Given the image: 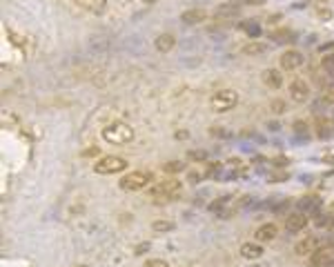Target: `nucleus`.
<instances>
[{
    "label": "nucleus",
    "instance_id": "f257e3e1",
    "mask_svg": "<svg viewBox=\"0 0 334 267\" xmlns=\"http://www.w3.org/2000/svg\"><path fill=\"white\" fill-rule=\"evenodd\" d=\"M134 130H132V125H127V123L123 121H114L109 123V125L103 127V132H100V138H103L105 142H109V145H127V142L134 140Z\"/></svg>",
    "mask_w": 334,
    "mask_h": 267
},
{
    "label": "nucleus",
    "instance_id": "f03ea898",
    "mask_svg": "<svg viewBox=\"0 0 334 267\" xmlns=\"http://www.w3.org/2000/svg\"><path fill=\"white\" fill-rule=\"evenodd\" d=\"M149 196H152L158 205L169 202V200H176L178 196H181V183L178 181H163V183H158V185L149 187Z\"/></svg>",
    "mask_w": 334,
    "mask_h": 267
},
{
    "label": "nucleus",
    "instance_id": "7ed1b4c3",
    "mask_svg": "<svg viewBox=\"0 0 334 267\" xmlns=\"http://www.w3.org/2000/svg\"><path fill=\"white\" fill-rule=\"evenodd\" d=\"M125 169H130V165H127V160L123 158V156H103V158L96 160L94 165V172L98 174V176H109V174H121L125 172Z\"/></svg>",
    "mask_w": 334,
    "mask_h": 267
},
{
    "label": "nucleus",
    "instance_id": "20e7f679",
    "mask_svg": "<svg viewBox=\"0 0 334 267\" xmlns=\"http://www.w3.org/2000/svg\"><path fill=\"white\" fill-rule=\"evenodd\" d=\"M209 105L216 114H225L239 105V94L234 89H218L216 94L209 98Z\"/></svg>",
    "mask_w": 334,
    "mask_h": 267
},
{
    "label": "nucleus",
    "instance_id": "39448f33",
    "mask_svg": "<svg viewBox=\"0 0 334 267\" xmlns=\"http://www.w3.org/2000/svg\"><path fill=\"white\" fill-rule=\"evenodd\" d=\"M152 183V174L149 172H127L125 176L121 178L118 187L123 192H140Z\"/></svg>",
    "mask_w": 334,
    "mask_h": 267
},
{
    "label": "nucleus",
    "instance_id": "423d86ee",
    "mask_svg": "<svg viewBox=\"0 0 334 267\" xmlns=\"http://www.w3.org/2000/svg\"><path fill=\"white\" fill-rule=\"evenodd\" d=\"M287 91H290V98L294 100V103H308L310 100V85L303 80V78H294V80L290 82V87H287Z\"/></svg>",
    "mask_w": 334,
    "mask_h": 267
},
{
    "label": "nucleus",
    "instance_id": "0eeeda50",
    "mask_svg": "<svg viewBox=\"0 0 334 267\" xmlns=\"http://www.w3.org/2000/svg\"><path fill=\"white\" fill-rule=\"evenodd\" d=\"M278 63H281L283 71H294V69H299L305 63V56L301 52H296V49H287V52L281 54Z\"/></svg>",
    "mask_w": 334,
    "mask_h": 267
},
{
    "label": "nucleus",
    "instance_id": "6e6552de",
    "mask_svg": "<svg viewBox=\"0 0 334 267\" xmlns=\"http://www.w3.org/2000/svg\"><path fill=\"white\" fill-rule=\"evenodd\" d=\"M310 223V216L303 214V211H294V214H290L285 218V232L287 234H299L303 232L305 227H308Z\"/></svg>",
    "mask_w": 334,
    "mask_h": 267
},
{
    "label": "nucleus",
    "instance_id": "1a4fd4ad",
    "mask_svg": "<svg viewBox=\"0 0 334 267\" xmlns=\"http://www.w3.org/2000/svg\"><path fill=\"white\" fill-rule=\"evenodd\" d=\"M205 18H207V11L200 7H192V9H185V11L181 13V22L187 27H194L199 25V22H203Z\"/></svg>",
    "mask_w": 334,
    "mask_h": 267
},
{
    "label": "nucleus",
    "instance_id": "9d476101",
    "mask_svg": "<svg viewBox=\"0 0 334 267\" xmlns=\"http://www.w3.org/2000/svg\"><path fill=\"white\" fill-rule=\"evenodd\" d=\"M276 234H278V229H276V225L274 223H263L259 229L254 232V241L256 243H272L274 238H276Z\"/></svg>",
    "mask_w": 334,
    "mask_h": 267
},
{
    "label": "nucleus",
    "instance_id": "9b49d317",
    "mask_svg": "<svg viewBox=\"0 0 334 267\" xmlns=\"http://www.w3.org/2000/svg\"><path fill=\"white\" fill-rule=\"evenodd\" d=\"M319 205H321V199H319L317 194H308L296 202V211H303V214H319Z\"/></svg>",
    "mask_w": 334,
    "mask_h": 267
},
{
    "label": "nucleus",
    "instance_id": "f8f14e48",
    "mask_svg": "<svg viewBox=\"0 0 334 267\" xmlns=\"http://www.w3.org/2000/svg\"><path fill=\"white\" fill-rule=\"evenodd\" d=\"M317 247H319V238L317 236H305L303 241H299L294 245V252L299 256H312L314 252H317Z\"/></svg>",
    "mask_w": 334,
    "mask_h": 267
},
{
    "label": "nucleus",
    "instance_id": "ddd939ff",
    "mask_svg": "<svg viewBox=\"0 0 334 267\" xmlns=\"http://www.w3.org/2000/svg\"><path fill=\"white\" fill-rule=\"evenodd\" d=\"M261 80H263V85L269 87V89H278V87H283V73L278 71V69H265V71L261 73Z\"/></svg>",
    "mask_w": 334,
    "mask_h": 267
},
{
    "label": "nucleus",
    "instance_id": "4468645a",
    "mask_svg": "<svg viewBox=\"0 0 334 267\" xmlns=\"http://www.w3.org/2000/svg\"><path fill=\"white\" fill-rule=\"evenodd\" d=\"M241 256H243L245 261H259L261 256H263V245H261V243H243V245H241Z\"/></svg>",
    "mask_w": 334,
    "mask_h": 267
},
{
    "label": "nucleus",
    "instance_id": "2eb2a0df",
    "mask_svg": "<svg viewBox=\"0 0 334 267\" xmlns=\"http://www.w3.org/2000/svg\"><path fill=\"white\" fill-rule=\"evenodd\" d=\"M74 2L78 4L80 9H85V11H89V13H96V16L105 13V9H107V0H74Z\"/></svg>",
    "mask_w": 334,
    "mask_h": 267
},
{
    "label": "nucleus",
    "instance_id": "dca6fc26",
    "mask_svg": "<svg viewBox=\"0 0 334 267\" xmlns=\"http://www.w3.org/2000/svg\"><path fill=\"white\" fill-rule=\"evenodd\" d=\"M154 47H156V52H161V54H167V52H172L174 47H176V36L174 34H161V36H156V40H154Z\"/></svg>",
    "mask_w": 334,
    "mask_h": 267
},
{
    "label": "nucleus",
    "instance_id": "f3484780",
    "mask_svg": "<svg viewBox=\"0 0 334 267\" xmlns=\"http://www.w3.org/2000/svg\"><path fill=\"white\" fill-rule=\"evenodd\" d=\"M332 132H334V121H330V118H317V134L319 138H332Z\"/></svg>",
    "mask_w": 334,
    "mask_h": 267
},
{
    "label": "nucleus",
    "instance_id": "a211bd4d",
    "mask_svg": "<svg viewBox=\"0 0 334 267\" xmlns=\"http://www.w3.org/2000/svg\"><path fill=\"white\" fill-rule=\"evenodd\" d=\"M334 259V254H332V252L330 250H317V252H314V254H312V259H310V267H323V265H326L328 263V261H332Z\"/></svg>",
    "mask_w": 334,
    "mask_h": 267
},
{
    "label": "nucleus",
    "instance_id": "6ab92c4d",
    "mask_svg": "<svg viewBox=\"0 0 334 267\" xmlns=\"http://www.w3.org/2000/svg\"><path fill=\"white\" fill-rule=\"evenodd\" d=\"M214 16L218 18V20H225V18H236L239 16V7L236 4H221V7L216 9V13Z\"/></svg>",
    "mask_w": 334,
    "mask_h": 267
},
{
    "label": "nucleus",
    "instance_id": "aec40b11",
    "mask_svg": "<svg viewBox=\"0 0 334 267\" xmlns=\"http://www.w3.org/2000/svg\"><path fill=\"white\" fill-rule=\"evenodd\" d=\"M269 40L272 43H287V40L292 38V31L287 29V27H278V29H272L269 31Z\"/></svg>",
    "mask_w": 334,
    "mask_h": 267
},
{
    "label": "nucleus",
    "instance_id": "412c9836",
    "mask_svg": "<svg viewBox=\"0 0 334 267\" xmlns=\"http://www.w3.org/2000/svg\"><path fill=\"white\" fill-rule=\"evenodd\" d=\"M241 29H243L245 34L250 36V38H261V36H263V29L259 27V22L245 20V22H241Z\"/></svg>",
    "mask_w": 334,
    "mask_h": 267
},
{
    "label": "nucleus",
    "instance_id": "4be33fe9",
    "mask_svg": "<svg viewBox=\"0 0 334 267\" xmlns=\"http://www.w3.org/2000/svg\"><path fill=\"white\" fill-rule=\"evenodd\" d=\"M152 229H154L156 234L174 232V229H176V223H174V220H154V223H152Z\"/></svg>",
    "mask_w": 334,
    "mask_h": 267
},
{
    "label": "nucleus",
    "instance_id": "5701e85b",
    "mask_svg": "<svg viewBox=\"0 0 334 267\" xmlns=\"http://www.w3.org/2000/svg\"><path fill=\"white\" fill-rule=\"evenodd\" d=\"M187 165L183 163V160H167V163H163V172L165 174H178V172H185Z\"/></svg>",
    "mask_w": 334,
    "mask_h": 267
},
{
    "label": "nucleus",
    "instance_id": "b1692460",
    "mask_svg": "<svg viewBox=\"0 0 334 267\" xmlns=\"http://www.w3.org/2000/svg\"><path fill=\"white\" fill-rule=\"evenodd\" d=\"M265 49H267V45H263V43H250V45H245L243 47V54L245 56H261V54L265 52Z\"/></svg>",
    "mask_w": 334,
    "mask_h": 267
},
{
    "label": "nucleus",
    "instance_id": "393cba45",
    "mask_svg": "<svg viewBox=\"0 0 334 267\" xmlns=\"http://www.w3.org/2000/svg\"><path fill=\"white\" fill-rule=\"evenodd\" d=\"M187 158L194 160V163H205V160L209 158V151H205V149H192V151H187Z\"/></svg>",
    "mask_w": 334,
    "mask_h": 267
},
{
    "label": "nucleus",
    "instance_id": "a878e982",
    "mask_svg": "<svg viewBox=\"0 0 334 267\" xmlns=\"http://www.w3.org/2000/svg\"><path fill=\"white\" fill-rule=\"evenodd\" d=\"M234 200V196H221V199H216V200H212V205H209V211H221L223 207H227V202H232Z\"/></svg>",
    "mask_w": 334,
    "mask_h": 267
},
{
    "label": "nucleus",
    "instance_id": "bb28decb",
    "mask_svg": "<svg viewBox=\"0 0 334 267\" xmlns=\"http://www.w3.org/2000/svg\"><path fill=\"white\" fill-rule=\"evenodd\" d=\"M321 67H323V71H326L328 76L334 78V54H328V56H323Z\"/></svg>",
    "mask_w": 334,
    "mask_h": 267
},
{
    "label": "nucleus",
    "instance_id": "cd10ccee",
    "mask_svg": "<svg viewBox=\"0 0 334 267\" xmlns=\"http://www.w3.org/2000/svg\"><path fill=\"white\" fill-rule=\"evenodd\" d=\"M269 109H272V112L276 114V116H281V114L287 109V103H285L283 98H274L272 103H269Z\"/></svg>",
    "mask_w": 334,
    "mask_h": 267
},
{
    "label": "nucleus",
    "instance_id": "c85d7f7f",
    "mask_svg": "<svg viewBox=\"0 0 334 267\" xmlns=\"http://www.w3.org/2000/svg\"><path fill=\"white\" fill-rule=\"evenodd\" d=\"M290 178V174H287V169H283V172H276V174H269L267 181L269 183H281V181H287Z\"/></svg>",
    "mask_w": 334,
    "mask_h": 267
},
{
    "label": "nucleus",
    "instance_id": "c756f323",
    "mask_svg": "<svg viewBox=\"0 0 334 267\" xmlns=\"http://www.w3.org/2000/svg\"><path fill=\"white\" fill-rule=\"evenodd\" d=\"M143 267H169V263H167V261H163V259H147Z\"/></svg>",
    "mask_w": 334,
    "mask_h": 267
},
{
    "label": "nucleus",
    "instance_id": "7c9ffc66",
    "mask_svg": "<svg viewBox=\"0 0 334 267\" xmlns=\"http://www.w3.org/2000/svg\"><path fill=\"white\" fill-rule=\"evenodd\" d=\"M294 132L299 134V136H305V134H308V123H305V121H296L294 123Z\"/></svg>",
    "mask_w": 334,
    "mask_h": 267
},
{
    "label": "nucleus",
    "instance_id": "2f4dec72",
    "mask_svg": "<svg viewBox=\"0 0 334 267\" xmlns=\"http://www.w3.org/2000/svg\"><path fill=\"white\" fill-rule=\"evenodd\" d=\"M328 223H330V216H319L314 225H317V227H328Z\"/></svg>",
    "mask_w": 334,
    "mask_h": 267
},
{
    "label": "nucleus",
    "instance_id": "473e14b6",
    "mask_svg": "<svg viewBox=\"0 0 334 267\" xmlns=\"http://www.w3.org/2000/svg\"><path fill=\"white\" fill-rule=\"evenodd\" d=\"M174 136H176V140H187V138H190V132H187V130H178Z\"/></svg>",
    "mask_w": 334,
    "mask_h": 267
},
{
    "label": "nucleus",
    "instance_id": "72a5a7b5",
    "mask_svg": "<svg viewBox=\"0 0 334 267\" xmlns=\"http://www.w3.org/2000/svg\"><path fill=\"white\" fill-rule=\"evenodd\" d=\"M326 98L328 100H334V82H330V85L326 87Z\"/></svg>",
    "mask_w": 334,
    "mask_h": 267
},
{
    "label": "nucleus",
    "instance_id": "f704fd0d",
    "mask_svg": "<svg viewBox=\"0 0 334 267\" xmlns=\"http://www.w3.org/2000/svg\"><path fill=\"white\" fill-rule=\"evenodd\" d=\"M98 154H100L98 147H89V149H85V151H83V156H98Z\"/></svg>",
    "mask_w": 334,
    "mask_h": 267
},
{
    "label": "nucleus",
    "instance_id": "c9c22d12",
    "mask_svg": "<svg viewBox=\"0 0 334 267\" xmlns=\"http://www.w3.org/2000/svg\"><path fill=\"white\" fill-rule=\"evenodd\" d=\"M147 250H149L147 243H145V245H138V247H136V254H143V252H147Z\"/></svg>",
    "mask_w": 334,
    "mask_h": 267
},
{
    "label": "nucleus",
    "instance_id": "e433bc0d",
    "mask_svg": "<svg viewBox=\"0 0 334 267\" xmlns=\"http://www.w3.org/2000/svg\"><path fill=\"white\" fill-rule=\"evenodd\" d=\"M334 47V43H326V45H321V52H328V49H332Z\"/></svg>",
    "mask_w": 334,
    "mask_h": 267
},
{
    "label": "nucleus",
    "instance_id": "4c0bfd02",
    "mask_svg": "<svg viewBox=\"0 0 334 267\" xmlns=\"http://www.w3.org/2000/svg\"><path fill=\"white\" fill-rule=\"evenodd\" d=\"M248 4H261V2H265V0H245Z\"/></svg>",
    "mask_w": 334,
    "mask_h": 267
},
{
    "label": "nucleus",
    "instance_id": "58836bf2",
    "mask_svg": "<svg viewBox=\"0 0 334 267\" xmlns=\"http://www.w3.org/2000/svg\"><path fill=\"white\" fill-rule=\"evenodd\" d=\"M323 267H334V259H332V261H328V263L323 265Z\"/></svg>",
    "mask_w": 334,
    "mask_h": 267
},
{
    "label": "nucleus",
    "instance_id": "ea45409f",
    "mask_svg": "<svg viewBox=\"0 0 334 267\" xmlns=\"http://www.w3.org/2000/svg\"><path fill=\"white\" fill-rule=\"evenodd\" d=\"M328 227H334V216H330V223H328Z\"/></svg>",
    "mask_w": 334,
    "mask_h": 267
},
{
    "label": "nucleus",
    "instance_id": "a19ab883",
    "mask_svg": "<svg viewBox=\"0 0 334 267\" xmlns=\"http://www.w3.org/2000/svg\"><path fill=\"white\" fill-rule=\"evenodd\" d=\"M145 4H154V2H158V0H143Z\"/></svg>",
    "mask_w": 334,
    "mask_h": 267
},
{
    "label": "nucleus",
    "instance_id": "79ce46f5",
    "mask_svg": "<svg viewBox=\"0 0 334 267\" xmlns=\"http://www.w3.org/2000/svg\"><path fill=\"white\" fill-rule=\"evenodd\" d=\"M332 245H334V243H332Z\"/></svg>",
    "mask_w": 334,
    "mask_h": 267
}]
</instances>
